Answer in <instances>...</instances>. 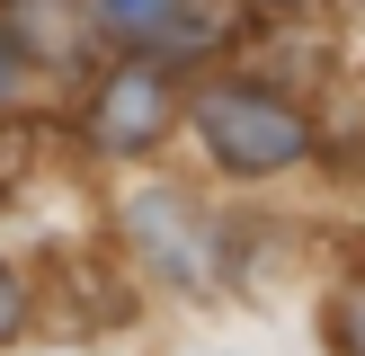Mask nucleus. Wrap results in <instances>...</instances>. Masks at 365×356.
<instances>
[{
  "label": "nucleus",
  "instance_id": "7ed1b4c3",
  "mask_svg": "<svg viewBox=\"0 0 365 356\" xmlns=\"http://www.w3.org/2000/svg\"><path fill=\"white\" fill-rule=\"evenodd\" d=\"M98 27L116 45H152V53H187L214 36V18L196 0H98Z\"/></svg>",
  "mask_w": 365,
  "mask_h": 356
},
{
  "label": "nucleus",
  "instance_id": "f03ea898",
  "mask_svg": "<svg viewBox=\"0 0 365 356\" xmlns=\"http://www.w3.org/2000/svg\"><path fill=\"white\" fill-rule=\"evenodd\" d=\"M160 125H170V80H160V63H125L116 80L98 89V107H89L98 152H152Z\"/></svg>",
  "mask_w": 365,
  "mask_h": 356
},
{
  "label": "nucleus",
  "instance_id": "423d86ee",
  "mask_svg": "<svg viewBox=\"0 0 365 356\" xmlns=\"http://www.w3.org/2000/svg\"><path fill=\"white\" fill-rule=\"evenodd\" d=\"M267 9H294V0H267Z\"/></svg>",
  "mask_w": 365,
  "mask_h": 356
},
{
  "label": "nucleus",
  "instance_id": "39448f33",
  "mask_svg": "<svg viewBox=\"0 0 365 356\" xmlns=\"http://www.w3.org/2000/svg\"><path fill=\"white\" fill-rule=\"evenodd\" d=\"M0 89H9V36H0Z\"/></svg>",
  "mask_w": 365,
  "mask_h": 356
},
{
  "label": "nucleus",
  "instance_id": "20e7f679",
  "mask_svg": "<svg viewBox=\"0 0 365 356\" xmlns=\"http://www.w3.org/2000/svg\"><path fill=\"white\" fill-rule=\"evenodd\" d=\"M9 330H18V276L0 267V338H9Z\"/></svg>",
  "mask_w": 365,
  "mask_h": 356
},
{
  "label": "nucleus",
  "instance_id": "f257e3e1",
  "mask_svg": "<svg viewBox=\"0 0 365 356\" xmlns=\"http://www.w3.org/2000/svg\"><path fill=\"white\" fill-rule=\"evenodd\" d=\"M196 125H205L214 160H232V169H285V160L312 152V125L285 98H267V89H205Z\"/></svg>",
  "mask_w": 365,
  "mask_h": 356
}]
</instances>
